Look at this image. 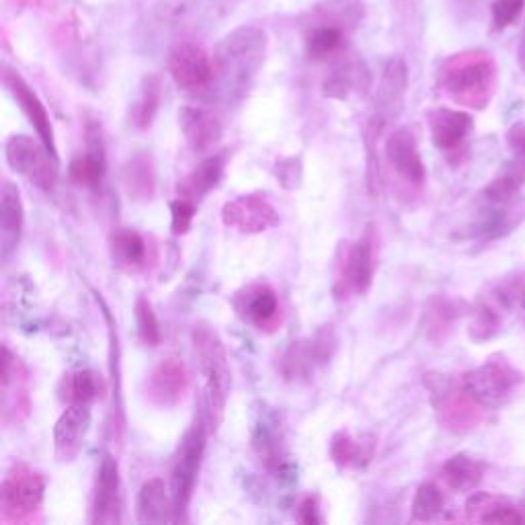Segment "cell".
I'll use <instances>...</instances> for the list:
<instances>
[{"instance_id":"cell-11","label":"cell","mask_w":525,"mask_h":525,"mask_svg":"<svg viewBox=\"0 0 525 525\" xmlns=\"http://www.w3.org/2000/svg\"><path fill=\"white\" fill-rule=\"evenodd\" d=\"M337 335L333 327H322L312 337L296 341L284 353L281 359V374L288 382L310 380L314 372L322 366H327L333 353L337 351Z\"/></svg>"},{"instance_id":"cell-15","label":"cell","mask_w":525,"mask_h":525,"mask_svg":"<svg viewBox=\"0 0 525 525\" xmlns=\"http://www.w3.org/2000/svg\"><path fill=\"white\" fill-rule=\"evenodd\" d=\"M169 72L179 89L201 91L216 80V62L201 46L185 42L171 50Z\"/></svg>"},{"instance_id":"cell-14","label":"cell","mask_w":525,"mask_h":525,"mask_svg":"<svg viewBox=\"0 0 525 525\" xmlns=\"http://www.w3.org/2000/svg\"><path fill=\"white\" fill-rule=\"evenodd\" d=\"M222 222L240 234H263L279 226V214L263 193H247L224 204Z\"/></svg>"},{"instance_id":"cell-24","label":"cell","mask_w":525,"mask_h":525,"mask_svg":"<svg viewBox=\"0 0 525 525\" xmlns=\"http://www.w3.org/2000/svg\"><path fill=\"white\" fill-rule=\"evenodd\" d=\"M121 181H124V189L130 195V199L146 204L152 201L156 195V167H154V156L146 150L134 152L121 171Z\"/></svg>"},{"instance_id":"cell-8","label":"cell","mask_w":525,"mask_h":525,"mask_svg":"<svg viewBox=\"0 0 525 525\" xmlns=\"http://www.w3.org/2000/svg\"><path fill=\"white\" fill-rule=\"evenodd\" d=\"M460 384L482 409H499L523 384L521 372L503 357L489 359L484 366L462 376Z\"/></svg>"},{"instance_id":"cell-23","label":"cell","mask_w":525,"mask_h":525,"mask_svg":"<svg viewBox=\"0 0 525 525\" xmlns=\"http://www.w3.org/2000/svg\"><path fill=\"white\" fill-rule=\"evenodd\" d=\"M105 171H107V158L103 148L101 126L97 121H91L87 126V150L85 154L72 158L68 173L76 185L97 189L105 179Z\"/></svg>"},{"instance_id":"cell-21","label":"cell","mask_w":525,"mask_h":525,"mask_svg":"<svg viewBox=\"0 0 525 525\" xmlns=\"http://www.w3.org/2000/svg\"><path fill=\"white\" fill-rule=\"evenodd\" d=\"M121 521V480L119 464L111 454H103L93 497V523Z\"/></svg>"},{"instance_id":"cell-12","label":"cell","mask_w":525,"mask_h":525,"mask_svg":"<svg viewBox=\"0 0 525 525\" xmlns=\"http://www.w3.org/2000/svg\"><path fill=\"white\" fill-rule=\"evenodd\" d=\"M189 386L191 378L185 361L177 357H167L158 361L146 376L144 394L152 407L169 411L181 405L189 392Z\"/></svg>"},{"instance_id":"cell-5","label":"cell","mask_w":525,"mask_h":525,"mask_svg":"<svg viewBox=\"0 0 525 525\" xmlns=\"http://www.w3.org/2000/svg\"><path fill=\"white\" fill-rule=\"evenodd\" d=\"M425 386L431 392L433 409L443 429L454 435H466L482 425L487 409H482L462 384H454L446 376L429 374L425 376Z\"/></svg>"},{"instance_id":"cell-4","label":"cell","mask_w":525,"mask_h":525,"mask_svg":"<svg viewBox=\"0 0 525 525\" xmlns=\"http://www.w3.org/2000/svg\"><path fill=\"white\" fill-rule=\"evenodd\" d=\"M208 431L212 429H210L206 411L199 402V415L195 417V423L187 429L183 439L179 441V450H177L173 472H171L169 487H171V495L175 503V521H179L187 513L189 503L193 499L201 462H204V454H206Z\"/></svg>"},{"instance_id":"cell-20","label":"cell","mask_w":525,"mask_h":525,"mask_svg":"<svg viewBox=\"0 0 525 525\" xmlns=\"http://www.w3.org/2000/svg\"><path fill=\"white\" fill-rule=\"evenodd\" d=\"M232 304L238 318L259 331L273 327L279 314V300L269 284H249L234 294Z\"/></svg>"},{"instance_id":"cell-34","label":"cell","mask_w":525,"mask_h":525,"mask_svg":"<svg viewBox=\"0 0 525 525\" xmlns=\"http://www.w3.org/2000/svg\"><path fill=\"white\" fill-rule=\"evenodd\" d=\"M107 386L105 380L93 372V370H78L68 376H64V398L68 400V405L74 402H83V405H91L97 398L105 394Z\"/></svg>"},{"instance_id":"cell-10","label":"cell","mask_w":525,"mask_h":525,"mask_svg":"<svg viewBox=\"0 0 525 525\" xmlns=\"http://www.w3.org/2000/svg\"><path fill=\"white\" fill-rule=\"evenodd\" d=\"M407 89H409L407 62L402 58L388 60L372 103V115H370L372 138H380L398 119L402 107H405Z\"/></svg>"},{"instance_id":"cell-31","label":"cell","mask_w":525,"mask_h":525,"mask_svg":"<svg viewBox=\"0 0 525 525\" xmlns=\"http://www.w3.org/2000/svg\"><path fill=\"white\" fill-rule=\"evenodd\" d=\"M160 99H163V85H160L158 76L150 74L142 80L136 101L130 107V121L136 130L146 132L152 128L160 109Z\"/></svg>"},{"instance_id":"cell-7","label":"cell","mask_w":525,"mask_h":525,"mask_svg":"<svg viewBox=\"0 0 525 525\" xmlns=\"http://www.w3.org/2000/svg\"><path fill=\"white\" fill-rule=\"evenodd\" d=\"M378 271V232L374 224H368L363 234L347 247L337 277L339 298L366 296L374 284Z\"/></svg>"},{"instance_id":"cell-18","label":"cell","mask_w":525,"mask_h":525,"mask_svg":"<svg viewBox=\"0 0 525 525\" xmlns=\"http://www.w3.org/2000/svg\"><path fill=\"white\" fill-rule=\"evenodd\" d=\"M384 156L392 171L411 185H423L427 171L419 152L417 136L411 128H398L390 132L384 144Z\"/></svg>"},{"instance_id":"cell-38","label":"cell","mask_w":525,"mask_h":525,"mask_svg":"<svg viewBox=\"0 0 525 525\" xmlns=\"http://www.w3.org/2000/svg\"><path fill=\"white\" fill-rule=\"evenodd\" d=\"M134 312H136V327H138V337L144 345L148 347H156L160 345V341H163V329H160V322H158V316L150 304L148 298L140 296L136 300V306H134Z\"/></svg>"},{"instance_id":"cell-41","label":"cell","mask_w":525,"mask_h":525,"mask_svg":"<svg viewBox=\"0 0 525 525\" xmlns=\"http://www.w3.org/2000/svg\"><path fill=\"white\" fill-rule=\"evenodd\" d=\"M171 230L175 236H185L191 226H193V218H195V204H193V199L189 197H177L173 199L171 204Z\"/></svg>"},{"instance_id":"cell-43","label":"cell","mask_w":525,"mask_h":525,"mask_svg":"<svg viewBox=\"0 0 525 525\" xmlns=\"http://www.w3.org/2000/svg\"><path fill=\"white\" fill-rule=\"evenodd\" d=\"M275 179L286 189H296L302 183V158L300 156H288L279 158L273 167Z\"/></svg>"},{"instance_id":"cell-3","label":"cell","mask_w":525,"mask_h":525,"mask_svg":"<svg viewBox=\"0 0 525 525\" xmlns=\"http://www.w3.org/2000/svg\"><path fill=\"white\" fill-rule=\"evenodd\" d=\"M193 349L199 359L201 374L206 378L204 396L199 398L201 407L206 411L210 429L216 431L224 419L226 402L232 390V370L228 351L220 339V335L208 325H195L191 333Z\"/></svg>"},{"instance_id":"cell-37","label":"cell","mask_w":525,"mask_h":525,"mask_svg":"<svg viewBox=\"0 0 525 525\" xmlns=\"http://www.w3.org/2000/svg\"><path fill=\"white\" fill-rule=\"evenodd\" d=\"M446 499L435 482H423L413 499V519L415 521H433L443 513Z\"/></svg>"},{"instance_id":"cell-36","label":"cell","mask_w":525,"mask_h":525,"mask_svg":"<svg viewBox=\"0 0 525 525\" xmlns=\"http://www.w3.org/2000/svg\"><path fill=\"white\" fill-rule=\"evenodd\" d=\"M345 46L343 29L337 25H320L312 29V33L306 39V50L308 56L314 60H327L335 54H339Z\"/></svg>"},{"instance_id":"cell-40","label":"cell","mask_w":525,"mask_h":525,"mask_svg":"<svg viewBox=\"0 0 525 525\" xmlns=\"http://www.w3.org/2000/svg\"><path fill=\"white\" fill-rule=\"evenodd\" d=\"M501 325H503V320H501L499 312L489 304H482L474 314L472 327H470V337L476 343L487 341L501 331Z\"/></svg>"},{"instance_id":"cell-27","label":"cell","mask_w":525,"mask_h":525,"mask_svg":"<svg viewBox=\"0 0 525 525\" xmlns=\"http://www.w3.org/2000/svg\"><path fill=\"white\" fill-rule=\"evenodd\" d=\"M376 452V439L372 435L353 437L349 431H337L331 441V458L343 470L366 468Z\"/></svg>"},{"instance_id":"cell-39","label":"cell","mask_w":525,"mask_h":525,"mask_svg":"<svg viewBox=\"0 0 525 525\" xmlns=\"http://www.w3.org/2000/svg\"><path fill=\"white\" fill-rule=\"evenodd\" d=\"M454 318H456L454 302H450L446 298H433L427 306V320H429L431 337L433 339L446 337L454 325Z\"/></svg>"},{"instance_id":"cell-2","label":"cell","mask_w":525,"mask_h":525,"mask_svg":"<svg viewBox=\"0 0 525 525\" xmlns=\"http://www.w3.org/2000/svg\"><path fill=\"white\" fill-rule=\"evenodd\" d=\"M499 70L495 58L484 50H466L441 64L437 87L452 103L482 111L497 93Z\"/></svg>"},{"instance_id":"cell-44","label":"cell","mask_w":525,"mask_h":525,"mask_svg":"<svg viewBox=\"0 0 525 525\" xmlns=\"http://www.w3.org/2000/svg\"><path fill=\"white\" fill-rule=\"evenodd\" d=\"M296 519L304 525H316L322 523L320 509H318V499L316 497H304L296 509Z\"/></svg>"},{"instance_id":"cell-1","label":"cell","mask_w":525,"mask_h":525,"mask_svg":"<svg viewBox=\"0 0 525 525\" xmlns=\"http://www.w3.org/2000/svg\"><path fill=\"white\" fill-rule=\"evenodd\" d=\"M267 56V33L255 25L230 31L216 52V80L228 103L245 99Z\"/></svg>"},{"instance_id":"cell-45","label":"cell","mask_w":525,"mask_h":525,"mask_svg":"<svg viewBox=\"0 0 525 525\" xmlns=\"http://www.w3.org/2000/svg\"><path fill=\"white\" fill-rule=\"evenodd\" d=\"M507 144L515 158L525 160V124H513L507 132Z\"/></svg>"},{"instance_id":"cell-28","label":"cell","mask_w":525,"mask_h":525,"mask_svg":"<svg viewBox=\"0 0 525 525\" xmlns=\"http://www.w3.org/2000/svg\"><path fill=\"white\" fill-rule=\"evenodd\" d=\"M466 517L476 523H521L523 517L507 497L493 493H474L466 501Z\"/></svg>"},{"instance_id":"cell-46","label":"cell","mask_w":525,"mask_h":525,"mask_svg":"<svg viewBox=\"0 0 525 525\" xmlns=\"http://www.w3.org/2000/svg\"><path fill=\"white\" fill-rule=\"evenodd\" d=\"M517 62H519L521 70L525 72V27H523V33H521V39H519V48H517Z\"/></svg>"},{"instance_id":"cell-13","label":"cell","mask_w":525,"mask_h":525,"mask_svg":"<svg viewBox=\"0 0 525 525\" xmlns=\"http://www.w3.org/2000/svg\"><path fill=\"white\" fill-rule=\"evenodd\" d=\"M427 124L435 148L446 154L450 163H458L466 152L468 138L474 132L472 115L460 109L437 107L427 113Z\"/></svg>"},{"instance_id":"cell-33","label":"cell","mask_w":525,"mask_h":525,"mask_svg":"<svg viewBox=\"0 0 525 525\" xmlns=\"http://www.w3.org/2000/svg\"><path fill=\"white\" fill-rule=\"evenodd\" d=\"M523 185H525V160L513 156V160L507 163V167L499 173V177L484 189V197L495 206H507L509 201L517 197Z\"/></svg>"},{"instance_id":"cell-42","label":"cell","mask_w":525,"mask_h":525,"mask_svg":"<svg viewBox=\"0 0 525 525\" xmlns=\"http://www.w3.org/2000/svg\"><path fill=\"white\" fill-rule=\"evenodd\" d=\"M525 9V0H495L493 3V27L495 31H505L517 23Z\"/></svg>"},{"instance_id":"cell-6","label":"cell","mask_w":525,"mask_h":525,"mask_svg":"<svg viewBox=\"0 0 525 525\" xmlns=\"http://www.w3.org/2000/svg\"><path fill=\"white\" fill-rule=\"evenodd\" d=\"M48 480L29 464H15L0 487L3 519L11 523H31L44 507Z\"/></svg>"},{"instance_id":"cell-16","label":"cell","mask_w":525,"mask_h":525,"mask_svg":"<svg viewBox=\"0 0 525 525\" xmlns=\"http://www.w3.org/2000/svg\"><path fill=\"white\" fill-rule=\"evenodd\" d=\"M91 409L83 402L68 405L54 425V456L60 464L74 462L85 448L91 429Z\"/></svg>"},{"instance_id":"cell-17","label":"cell","mask_w":525,"mask_h":525,"mask_svg":"<svg viewBox=\"0 0 525 525\" xmlns=\"http://www.w3.org/2000/svg\"><path fill=\"white\" fill-rule=\"evenodd\" d=\"M31 409L29 374L23 361L5 345L3 347V421L21 423Z\"/></svg>"},{"instance_id":"cell-26","label":"cell","mask_w":525,"mask_h":525,"mask_svg":"<svg viewBox=\"0 0 525 525\" xmlns=\"http://www.w3.org/2000/svg\"><path fill=\"white\" fill-rule=\"evenodd\" d=\"M23 222H25V208H23L19 187L9 179H5L3 189H0V230H3L5 259L17 247L23 232Z\"/></svg>"},{"instance_id":"cell-9","label":"cell","mask_w":525,"mask_h":525,"mask_svg":"<svg viewBox=\"0 0 525 525\" xmlns=\"http://www.w3.org/2000/svg\"><path fill=\"white\" fill-rule=\"evenodd\" d=\"M7 163L17 175L46 193H52L58 185V158L42 140L13 136L7 142Z\"/></svg>"},{"instance_id":"cell-22","label":"cell","mask_w":525,"mask_h":525,"mask_svg":"<svg viewBox=\"0 0 525 525\" xmlns=\"http://www.w3.org/2000/svg\"><path fill=\"white\" fill-rule=\"evenodd\" d=\"M179 128L193 152H206L218 146L224 134L220 117L206 107L195 105H185L179 109Z\"/></svg>"},{"instance_id":"cell-30","label":"cell","mask_w":525,"mask_h":525,"mask_svg":"<svg viewBox=\"0 0 525 525\" xmlns=\"http://www.w3.org/2000/svg\"><path fill=\"white\" fill-rule=\"evenodd\" d=\"M109 247L113 261L124 267V269H140L146 265L148 257V245L142 234L130 228H119L111 234L109 238Z\"/></svg>"},{"instance_id":"cell-32","label":"cell","mask_w":525,"mask_h":525,"mask_svg":"<svg viewBox=\"0 0 525 525\" xmlns=\"http://www.w3.org/2000/svg\"><path fill=\"white\" fill-rule=\"evenodd\" d=\"M226 173V154H212L191 171L183 183V197H204L214 191Z\"/></svg>"},{"instance_id":"cell-29","label":"cell","mask_w":525,"mask_h":525,"mask_svg":"<svg viewBox=\"0 0 525 525\" xmlns=\"http://www.w3.org/2000/svg\"><path fill=\"white\" fill-rule=\"evenodd\" d=\"M484 472H487V466H484V462H480L468 454L452 456L441 468L443 480H446L448 487L456 493L474 491L482 482Z\"/></svg>"},{"instance_id":"cell-25","label":"cell","mask_w":525,"mask_h":525,"mask_svg":"<svg viewBox=\"0 0 525 525\" xmlns=\"http://www.w3.org/2000/svg\"><path fill=\"white\" fill-rule=\"evenodd\" d=\"M175 521V503L171 487L163 478H150L144 482L138 495V521L140 523H165Z\"/></svg>"},{"instance_id":"cell-35","label":"cell","mask_w":525,"mask_h":525,"mask_svg":"<svg viewBox=\"0 0 525 525\" xmlns=\"http://www.w3.org/2000/svg\"><path fill=\"white\" fill-rule=\"evenodd\" d=\"M368 83L370 76L361 64H345L325 80V95L335 99H347L353 91L359 93L361 89H366Z\"/></svg>"},{"instance_id":"cell-19","label":"cell","mask_w":525,"mask_h":525,"mask_svg":"<svg viewBox=\"0 0 525 525\" xmlns=\"http://www.w3.org/2000/svg\"><path fill=\"white\" fill-rule=\"evenodd\" d=\"M5 85L11 91V95L15 97V101L19 103V107L23 109V113L27 115L29 124L33 126L37 138L42 140L46 144V148L58 158L54 126H52L50 113H48L46 105L42 103V99L37 97V93L25 83V78L13 68H5Z\"/></svg>"}]
</instances>
